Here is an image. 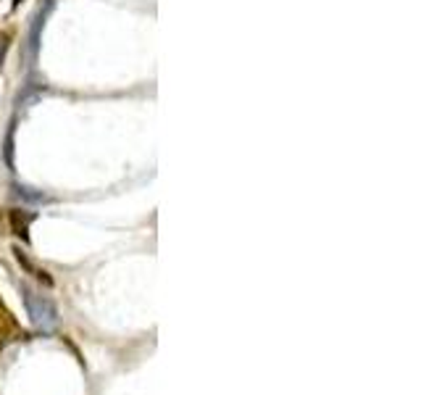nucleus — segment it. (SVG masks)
Returning <instances> with one entry per match:
<instances>
[{"label": "nucleus", "mask_w": 421, "mask_h": 395, "mask_svg": "<svg viewBox=\"0 0 421 395\" xmlns=\"http://www.w3.org/2000/svg\"><path fill=\"white\" fill-rule=\"evenodd\" d=\"M21 292H24V306L29 314V322L42 332H51L53 327L58 324V311L53 306V301L48 295H40L37 290L27 288V285L21 288Z\"/></svg>", "instance_id": "1"}, {"label": "nucleus", "mask_w": 421, "mask_h": 395, "mask_svg": "<svg viewBox=\"0 0 421 395\" xmlns=\"http://www.w3.org/2000/svg\"><path fill=\"white\" fill-rule=\"evenodd\" d=\"M32 216H27L24 222H21V216H18V211L11 214V222H14V229H16V235H21V240H27V224H29Z\"/></svg>", "instance_id": "2"}, {"label": "nucleus", "mask_w": 421, "mask_h": 395, "mask_svg": "<svg viewBox=\"0 0 421 395\" xmlns=\"http://www.w3.org/2000/svg\"><path fill=\"white\" fill-rule=\"evenodd\" d=\"M18 195L27 201H51L45 192H32V188H18Z\"/></svg>", "instance_id": "3"}, {"label": "nucleus", "mask_w": 421, "mask_h": 395, "mask_svg": "<svg viewBox=\"0 0 421 395\" xmlns=\"http://www.w3.org/2000/svg\"><path fill=\"white\" fill-rule=\"evenodd\" d=\"M16 258H18V264H24V266H27V269H32V264H29V261H27V258L21 256V251H16ZM34 277H40V279H45V282H48V285H51V277L45 275V272H34Z\"/></svg>", "instance_id": "4"}, {"label": "nucleus", "mask_w": 421, "mask_h": 395, "mask_svg": "<svg viewBox=\"0 0 421 395\" xmlns=\"http://www.w3.org/2000/svg\"><path fill=\"white\" fill-rule=\"evenodd\" d=\"M16 5H21V0H14V8H16Z\"/></svg>", "instance_id": "5"}]
</instances>
